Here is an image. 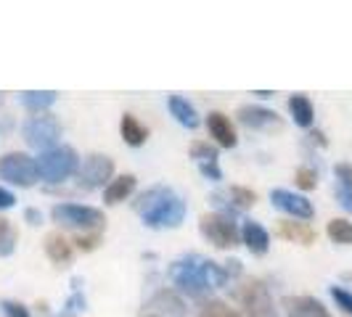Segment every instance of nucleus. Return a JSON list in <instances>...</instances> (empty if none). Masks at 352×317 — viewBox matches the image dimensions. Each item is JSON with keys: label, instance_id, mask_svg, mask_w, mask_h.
<instances>
[{"label": "nucleus", "instance_id": "obj_25", "mask_svg": "<svg viewBox=\"0 0 352 317\" xmlns=\"http://www.w3.org/2000/svg\"><path fill=\"white\" fill-rule=\"evenodd\" d=\"M16 241H19V233L11 225V220L0 217V257H11L14 248H16Z\"/></svg>", "mask_w": 352, "mask_h": 317}, {"label": "nucleus", "instance_id": "obj_32", "mask_svg": "<svg viewBox=\"0 0 352 317\" xmlns=\"http://www.w3.org/2000/svg\"><path fill=\"white\" fill-rule=\"evenodd\" d=\"M0 307H3V315H6V317H32V315H30V309H27L24 304H19V301L6 299Z\"/></svg>", "mask_w": 352, "mask_h": 317}, {"label": "nucleus", "instance_id": "obj_18", "mask_svg": "<svg viewBox=\"0 0 352 317\" xmlns=\"http://www.w3.org/2000/svg\"><path fill=\"white\" fill-rule=\"evenodd\" d=\"M120 135H122V141L127 145H133V148H138L143 143L148 141V130L138 122V117H133V114H124L122 119H120Z\"/></svg>", "mask_w": 352, "mask_h": 317}, {"label": "nucleus", "instance_id": "obj_17", "mask_svg": "<svg viewBox=\"0 0 352 317\" xmlns=\"http://www.w3.org/2000/svg\"><path fill=\"white\" fill-rule=\"evenodd\" d=\"M135 175H120V177H114L109 185L104 188V201L106 204H122L127 196L135 191Z\"/></svg>", "mask_w": 352, "mask_h": 317}, {"label": "nucleus", "instance_id": "obj_24", "mask_svg": "<svg viewBox=\"0 0 352 317\" xmlns=\"http://www.w3.org/2000/svg\"><path fill=\"white\" fill-rule=\"evenodd\" d=\"M326 235L334 241V244H342V246H352V222L347 220H342V217H336L329 222V228H326Z\"/></svg>", "mask_w": 352, "mask_h": 317}, {"label": "nucleus", "instance_id": "obj_19", "mask_svg": "<svg viewBox=\"0 0 352 317\" xmlns=\"http://www.w3.org/2000/svg\"><path fill=\"white\" fill-rule=\"evenodd\" d=\"M170 114H173L183 127H188V130H196V127H199V114H196L194 106L188 104V98H183V95H170Z\"/></svg>", "mask_w": 352, "mask_h": 317}, {"label": "nucleus", "instance_id": "obj_35", "mask_svg": "<svg viewBox=\"0 0 352 317\" xmlns=\"http://www.w3.org/2000/svg\"><path fill=\"white\" fill-rule=\"evenodd\" d=\"M336 201H339L347 211H352V191H347V188L339 185V188H336Z\"/></svg>", "mask_w": 352, "mask_h": 317}, {"label": "nucleus", "instance_id": "obj_4", "mask_svg": "<svg viewBox=\"0 0 352 317\" xmlns=\"http://www.w3.org/2000/svg\"><path fill=\"white\" fill-rule=\"evenodd\" d=\"M51 220L61 228L82 230V233H93V230H104V211L96 207H82V204H56L51 209Z\"/></svg>", "mask_w": 352, "mask_h": 317}, {"label": "nucleus", "instance_id": "obj_28", "mask_svg": "<svg viewBox=\"0 0 352 317\" xmlns=\"http://www.w3.org/2000/svg\"><path fill=\"white\" fill-rule=\"evenodd\" d=\"M294 183H297V188H302V191H316L318 172L310 169V167H300V169L294 172Z\"/></svg>", "mask_w": 352, "mask_h": 317}, {"label": "nucleus", "instance_id": "obj_37", "mask_svg": "<svg viewBox=\"0 0 352 317\" xmlns=\"http://www.w3.org/2000/svg\"><path fill=\"white\" fill-rule=\"evenodd\" d=\"M24 220H27L30 225H40V222H43V211L35 209V207H30V209H24Z\"/></svg>", "mask_w": 352, "mask_h": 317}, {"label": "nucleus", "instance_id": "obj_23", "mask_svg": "<svg viewBox=\"0 0 352 317\" xmlns=\"http://www.w3.org/2000/svg\"><path fill=\"white\" fill-rule=\"evenodd\" d=\"M196 317H241L236 309H230L226 301L220 299H201L199 301V309Z\"/></svg>", "mask_w": 352, "mask_h": 317}, {"label": "nucleus", "instance_id": "obj_10", "mask_svg": "<svg viewBox=\"0 0 352 317\" xmlns=\"http://www.w3.org/2000/svg\"><path fill=\"white\" fill-rule=\"evenodd\" d=\"M270 201H273V207L276 209L286 211L289 217H294V220H300V222H307V220H313L316 217V207L300 193H292V191H283V188H276L273 193H270Z\"/></svg>", "mask_w": 352, "mask_h": 317}, {"label": "nucleus", "instance_id": "obj_21", "mask_svg": "<svg viewBox=\"0 0 352 317\" xmlns=\"http://www.w3.org/2000/svg\"><path fill=\"white\" fill-rule=\"evenodd\" d=\"M21 104L32 114H43L45 108H51L56 104V90H24L21 93Z\"/></svg>", "mask_w": 352, "mask_h": 317}, {"label": "nucleus", "instance_id": "obj_41", "mask_svg": "<svg viewBox=\"0 0 352 317\" xmlns=\"http://www.w3.org/2000/svg\"><path fill=\"white\" fill-rule=\"evenodd\" d=\"M58 317H72V315H69V312H61V315H58Z\"/></svg>", "mask_w": 352, "mask_h": 317}, {"label": "nucleus", "instance_id": "obj_14", "mask_svg": "<svg viewBox=\"0 0 352 317\" xmlns=\"http://www.w3.org/2000/svg\"><path fill=\"white\" fill-rule=\"evenodd\" d=\"M207 130H210V135L217 141L220 148H233L239 138H236V127L230 124V119L226 114H220V111H212L210 117H207Z\"/></svg>", "mask_w": 352, "mask_h": 317}, {"label": "nucleus", "instance_id": "obj_43", "mask_svg": "<svg viewBox=\"0 0 352 317\" xmlns=\"http://www.w3.org/2000/svg\"><path fill=\"white\" fill-rule=\"evenodd\" d=\"M151 317H159V315H151Z\"/></svg>", "mask_w": 352, "mask_h": 317}, {"label": "nucleus", "instance_id": "obj_40", "mask_svg": "<svg viewBox=\"0 0 352 317\" xmlns=\"http://www.w3.org/2000/svg\"><path fill=\"white\" fill-rule=\"evenodd\" d=\"M254 95H257V98H273V93H270V90H257Z\"/></svg>", "mask_w": 352, "mask_h": 317}, {"label": "nucleus", "instance_id": "obj_8", "mask_svg": "<svg viewBox=\"0 0 352 317\" xmlns=\"http://www.w3.org/2000/svg\"><path fill=\"white\" fill-rule=\"evenodd\" d=\"M236 296L241 301L247 317H281L278 307L273 304V296L267 291V285L263 281H244L241 288L236 291Z\"/></svg>", "mask_w": 352, "mask_h": 317}, {"label": "nucleus", "instance_id": "obj_15", "mask_svg": "<svg viewBox=\"0 0 352 317\" xmlns=\"http://www.w3.org/2000/svg\"><path fill=\"white\" fill-rule=\"evenodd\" d=\"M276 235L283 241H292V244H302V246L316 244V230L307 222H297V220H281L276 225Z\"/></svg>", "mask_w": 352, "mask_h": 317}, {"label": "nucleus", "instance_id": "obj_33", "mask_svg": "<svg viewBox=\"0 0 352 317\" xmlns=\"http://www.w3.org/2000/svg\"><path fill=\"white\" fill-rule=\"evenodd\" d=\"M334 175H336V180H339V185H342V188L352 191V164H336Z\"/></svg>", "mask_w": 352, "mask_h": 317}, {"label": "nucleus", "instance_id": "obj_27", "mask_svg": "<svg viewBox=\"0 0 352 317\" xmlns=\"http://www.w3.org/2000/svg\"><path fill=\"white\" fill-rule=\"evenodd\" d=\"M191 158H196V164H217V148L204 141L191 143Z\"/></svg>", "mask_w": 352, "mask_h": 317}, {"label": "nucleus", "instance_id": "obj_5", "mask_svg": "<svg viewBox=\"0 0 352 317\" xmlns=\"http://www.w3.org/2000/svg\"><path fill=\"white\" fill-rule=\"evenodd\" d=\"M199 230H201V235L214 248H236L241 244V230H239V225L233 222L230 214H223V211L201 214Z\"/></svg>", "mask_w": 352, "mask_h": 317}, {"label": "nucleus", "instance_id": "obj_12", "mask_svg": "<svg viewBox=\"0 0 352 317\" xmlns=\"http://www.w3.org/2000/svg\"><path fill=\"white\" fill-rule=\"evenodd\" d=\"M281 304L289 317H331L316 296H286Z\"/></svg>", "mask_w": 352, "mask_h": 317}, {"label": "nucleus", "instance_id": "obj_2", "mask_svg": "<svg viewBox=\"0 0 352 317\" xmlns=\"http://www.w3.org/2000/svg\"><path fill=\"white\" fill-rule=\"evenodd\" d=\"M170 281L180 294H186L191 299H201L207 291H212L207 278H204V259L196 254L170 264Z\"/></svg>", "mask_w": 352, "mask_h": 317}, {"label": "nucleus", "instance_id": "obj_9", "mask_svg": "<svg viewBox=\"0 0 352 317\" xmlns=\"http://www.w3.org/2000/svg\"><path fill=\"white\" fill-rule=\"evenodd\" d=\"M111 175H114V161L104 154H90L77 172V183L85 191H96V188H106L111 183Z\"/></svg>", "mask_w": 352, "mask_h": 317}, {"label": "nucleus", "instance_id": "obj_30", "mask_svg": "<svg viewBox=\"0 0 352 317\" xmlns=\"http://www.w3.org/2000/svg\"><path fill=\"white\" fill-rule=\"evenodd\" d=\"M74 244L80 251H93V248L101 244V230H93V233H80L77 238H74Z\"/></svg>", "mask_w": 352, "mask_h": 317}, {"label": "nucleus", "instance_id": "obj_39", "mask_svg": "<svg viewBox=\"0 0 352 317\" xmlns=\"http://www.w3.org/2000/svg\"><path fill=\"white\" fill-rule=\"evenodd\" d=\"M310 138H313V143H318V145H326V135H323L320 130H313Z\"/></svg>", "mask_w": 352, "mask_h": 317}, {"label": "nucleus", "instance_id": "obj_42", "mask_svg": "<svg viewBox=\"0 0 352 317\" xmlns=\"http://www.w3.org/2000/svg\"><path fill=\"white\" fill-rule=\"evenodd\" d=\"M0 104H3V95H0Z\"/></svg>", "mask_w": 352, "mask_h": 317}, {"label": "nucleus", "instance_id": "obj_20", "mask_svg": "<svg viewBox=\"0 0 352 317\" xmlns=\"http://www.w3.org/2000/svg\"><path fill=\"white\" fill-rule=\"evenodd\" d=\"M289 114L294 117V124H300V127H313V119H316V111H313V104H310V98L307 95H292L289 98Z\"/></svg>", "mask_w": 352, "mask_h": 317}, {"label": "nucleus", "instance_id": "obj_26", "mask_svg": "<svg viewBox=\"0 0 352 317\" xmlns=\"http://www.w3.org/2000/svg\"><path fill=\"white\" fill-rule=\"evenodd\" d=\"M226 196L230 198V209H249L257 204V193L249 191V188H241V185H233L226 191Z\"/></svg>", "mask_w": 352, "mask_h": 317}, {"label": "nucleus", "instance_id": "obj_29", "mask_svg": "<svg viewBox=\"0 0 352 317\" xmlns=\"http://www.w3.org/2000/svg\"><path fill=\"white\" fill-rule=\"evenodd\" d=\"M331 299L336 301V307H339L344 315L352 317V294L350 291H344L342 285H331Z\"/></svg>", "mask_w": 352, "mask_h": 317}, {"label": "nucleus", "instance_id": "obj_3", "mask_svg": "<svg viewBox=\"0 0 352 317\" xmlns=\"http://www.w3.org/2000/svg\"><path fill=\"white\" fill-rule=\"evenodd\" d=\"M37 172H40V180H45V183H53V185L64 183L80 172V156L69 145H56L37 156Z\"/></svg>", "mask_w": 352, "mask_h": 317}, {"label": "nucleus", "instance_id": "obj_7", "mask_svg": "<svg viewBox=\"0 0 352 317\" xmlns=\"http://www.w3.org/2000/svg\"><path fill=\"white\" fill-rule=\"evenodd\" d=\"M0 180L19 185V188H32L40 172H37V158H32L30 154H21V151H11L0 158Z\"/></svg>", "mask_w": 352, "mask_h": 317}, {"label": "nucleus", "instance_id": "obj_6", "mask_svg": "<svg viewBox=\"0 0 352 317\" xmlns=\"http://www.w3.org/2000/svg\"><path fill=\"white\" fill-rule=\"evenodd\" d=\"M21 135H24V141L27 145H32L37 151H51L58 145L61 141V124L58 119L48 114V111H43V114H32L27 122L21 124Z\"/></svg>", "mask_w": 352, "mask_h": 317}, {"label": "nucleus", "instance_id": "obj_16", "mask_svg": "<svg viewBox=\"0 0 352 317\" xmlns=\"http://www.w3.org/2000/svg\"><path fill=\"white\" fill-rule=\"evenodd\" d=\"M45 254L53 264H69L74 257V248L61 233H48L45 235Z\"/></svg>", "mask_w": 352, "mask_h": 317}, {"label": "nucleus", "instance_id": "obj_11", "mask_svg": "<svg viewBox=\"0 0 352 317\" xmlns=\"http://www.w3.org/2000/svg\"><path fill=\"white\" fill-rule=\"evenodd\" d=\"M236 117H239V122L249 127V130H263V132H278L283 130V122L281 117L276 114V111H270V108H265V106H241L239 111H236Z\"/></svg>", "mask_w": 352, "mask_h": 317}, {"label": "nucleus", "instance_id": "obj_22", "mask_svg": "<svg viewBox=\"0 0 352 317\" xmlns=\"http://www.w3.org/2000/svg\"><path fill=\"white\" fill-rule=\"evenodd\" d=\"M148 309L151 312H167L170 317H180L186 307H183L180 296H175L173 291H159L157 296L148 301Z\"/></svg>", "mask_w": 352, "mask_h": 317}, {"label": "nucleus", "instance_id": "obj_38", "mask_svg": "<svg viewBox=\"0 0 352 317\" xmlns=\"http://www.w3.org/2000/svg\"><path fill=\"white\" fill-rule=\"evenodd\" d=\"M226 272H228V278H230V275H241V262H239V259H233V262H228V267H226Z\"/></svg>", "mask_w": 352, "mask_h": 317}, {"label": "nucleus", "instance_id": "obj_1", "mask_svg": "<svg viewBox=\"0 0 352 317\" xmlns=\"http://www.w3.org/2000/svg\"><path fill=\"white\" fill-rule=\"evenodd\" d=\"M135 211L141 214L143 225L154 230L162 228H180L186 220V201L167 185H154L148 191H143L135 198Z\"/></svg>", "mask_w": 352, "mask_h": 317}, {"label": "nucleus", "instance_id": "obj_13", "mask_svg": "<svg viewBox=\"0 0 352 317\" xmlns=\"http://www.w3.org/2000/svg\"><path fill=\"white\" fill-rule=\"evenodd\" d=\"M241 244H244L254 257H265L267 248H270V233H267L260 222L247 220L244 228H241Z\"/></svg>", "mask_w": 352, "mask_h": 317}, {"label": "nucleus", "instance_id": "obj_31", "mask_svg": "<svg viewBox=\"0 0 352 317\" xmlns=\"http://www.w3.org/2000/svg\"><path fill=\"white\" fill-rule=\"evenodd\" d=\"M72 285H74V294L69 296V301H67V312H80V309H85V296L80 294V278H74L72 281Z\"/></svg>", "mask_w": 352, "mask_h": 317}, {"label": "nucleus", "instance_id": "obj_36", "mask_svg": "<svg viewBox=\"0 0 352 317\" xmlns=\"http://www.w3.org/2000/svg\"><path fill=\"white\" fill-rule=\"evenodd\" d=\"M14 204H16V196L6 191V188H0V209H11Z\"/></svg>", "mask_w": 352, "mask_h": 317}, {"label": "nucleus", "instance_id": "obj_34", "mask_svg": "<svg viewBox=\"0 0 352 317\" xmlns=\"http://www.w3.org/2000/svg\"><path fill=\"white\" fill-rule=\"evenodd\" d=\"M199 172L207 177V180H212V183H220L223 180V172H220L217 164H199Z\"/></svg>", "mask_w": 352, "mask_h": 317}]
</instances>
